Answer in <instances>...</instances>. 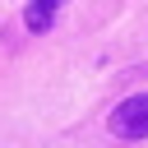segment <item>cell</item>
I'll use <instances>...</instances> for the list:
<instances>
[{"label":"cell","instance_id":"6da1fadb","mask_svg":"<svg viewBox=\"0 0 148 148\" xmlns=\"http://www.w3.org/2000/svg\"><path fill=\"white\" fill-rule=\"evenodd\" d=\"M106 130H111L116 139H143V134H148V92H134V97H125V102L111 111Z\"/></svg>","mask_w":148,"mask_h":148},{"label":"cell","instance_id":"7a4b0ae2","mask_svg":"<svg viewBox=\"0 0 148 148\" xmlns=\"http://www.w3.org/2000/svg\"><path fill=\"white\" fill-rule=\"evenodd\" d=\"M56 5H60V0H28L23 23H28L32 32H46V28H51V18H56Z\"/></svg>","mask_w":148,"mask_h":148}]
</instances>
